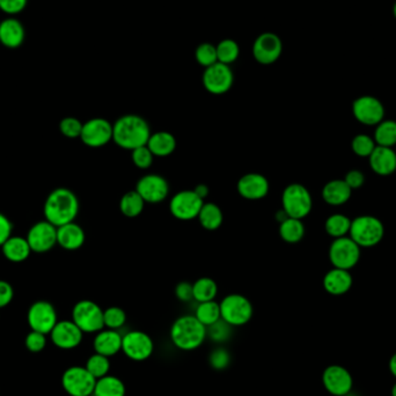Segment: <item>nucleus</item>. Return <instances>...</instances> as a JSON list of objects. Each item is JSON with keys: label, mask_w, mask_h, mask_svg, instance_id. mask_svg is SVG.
<instances>
[{"label": "nucleus", "mask_w": 396, "mask_h": 396, "mask_svg": "<svg viewBox=\"0 0 396 396\" xmlns=\"http://www.w3.org/2000/svg\"><path fill=\"white\" fill-rule=\"evenodd\" d=\"M151 133L149 122L140 115H123L113 123V142L130 152L146 145Z\"/></svg>", "instance_id": "1"}, {"label": "nucleus", "mask_w": 396, "mask_h": 396, "mask_svg": "<svg viewBox=\"0 0 396 396\" xmlns=\"http://www.w3.org/2000/svg\"><path fill=\"white\" fill-rule=\"evenodd\" d=\"M79 199L72 190L67 188H57L48 195L45 199V220L56 227L74 222L79 213Z\"/></svg>", "instance_id": "2"}, {"label": "nucleus", "mask_w": 396, "mask_h": 396, "mask_svg": "<svg viewBox=\"0 0 396 396\" xmlns=\"http://www.w3.org/2000/svg\"><path fill=\"white\" fill-rule=\"evenodd\" d=\"M170 340L174 345L183 351H192L204 343L208 333L206 327L195 315L177 317L170 327Z\"/></svg>", "instance_id": "3"}, {"label": "nucleus", "mask_w": 396, "mask_h": 396, "mask_svg": "<svg viewBox=\"0 0 396 396\" xmlns=\"http://www.w3.org/2000/svg\"><path fill=\"white\" fill-rule=\"evenodd\" d=\"M385 227L380 219L373 215H359L351 220L349 236L361 248H371L381 242Z\"/></svg>", "instance_id": "4"}, {"label": "nucleus", "mask_w": 396, "mask_h": 396, "mask_svg": "<svg viewBox=\"0 0 396 396\" xmlns=\"http://www.w3.org/2000/svg\"><path fill=\"white\" fill-rule=\"evenodd\" d=\"M281 208L288 217L302 220L312 212V195L302 184H288L281 192Z\"/></svg>", "instance_id": "5"}, {"label": "nucleus", "mask_w": 396, "mask_h": 396, "mask_svg": "<svg viewBox=\"0 0 396 396\" xmlns=\"http://www.w3.org/2000/svg\"><path fill=\"white\" fill-rule=\"evenodd\" d=\"M222 319L229 326H245L253 319L254 306L249 299L240 293H231L219 302Z\"/></svg>", "instance_id": "6"}, {"label": "nucleus", "mask_w": 396, "mask_h": 396, "mask_svg": "<svg viewBox=\"0 0 396 396\" xmlns=\"http://www.w3.org/2000/svg\"><path fill=\"white\" fill-rule=\"evenodd\" d=\"M72 321L83 333H99L104 329V309L92 300H80L72 309Z\"/></svg>", "instance_id": "7"}, {"label": "nucleus", "mask_w": 396, "mask_h": 396, "mask_svg": "<svg viewBox=\"0 0 396 396\" xmlns=\"http://www.w3.org/2000/svg\"><path fill=\"white\" fill-rule=\"evenodd\" d=\"M361 249L350 236L333 239L328 251L330 263L333 267L350 271L361 260Z\"/></svg>", "instance_id": "8"}, {"label": "nucleus", "mask_w": 396, "mask_h": 396, "mask_svg": "<svg viewBox=\"0 0 396 396\" xmlns=\"http://www.w3.org/2000/svg\"><path fill=\"white\" fill-rule=\"evenodd\" d=\"M203 204L204 199H201L194 190L184 189L170 197V215L181 222H190L197 219Z\"/></svg>", "instance_id": "9"}, {"label": "nucleus", "mask_w": 396, "mask_h": 396, "mask_svg": "<svg viewBox=\"0 0 396 396\" xmlns=\"http://www.w3.org/2000/svg\"><path fill=\"white\" fill-rule=\"evenodd\" d=\"M97 379L83 366H72L64 372L63 388L69 396H92Z\"/></svg>", "instance_id": "10"}, {"label": "nucleus", "mask_w": 396, "mask_h": 396, "mask_svg": "<svg viewBox=\"0 0 396 396\" xmlns=\"http://www.w3.org/2000/svg\"><path fill=\"white\" fill-rule=\"evenodd\" d=\"M201 83L208 93L222 95L232 88L234 83V73L231 66L217 62L204 69Z\"/></svg>", "instance_id": "11"}, {"label": "nucleus", "mask_w": 396, "mask_h": 396, "mask_svg": "<svg viewBox=\"0 0 396 396\" xmlns=\"http://www.w3.org/2000/svg\"><path fill=\"white\" fill-rule=\"evenodd\" d=\"M135 190L142 196L145 203L158 204L168 198L170 187L165 177L159 174L149 173L142 175L137 181Z\"/></svg>", "instance_id": "12"}, {"label": "nucleus", "mask_w": 396, "mask_h": 396, "mask_svg": "<svg viewBox=\"0 0 396 396\" xmlns=\"http://www.w3.org/2000/svg\"><path fill=\"white\" fill-rule=\"evenodd\" d=\"M122 351L131 361H146L154 351L152 337L142 330H131L123 335Z\"/></svg>", "instance_id": "13"}, {"label": "nucleus", "mask_w": 396, "mask_h": 396, "mask_svg": "<svg viewBox=\"0 0 396 396\" xmlns=\"http://www.w3.org/2000/svg\"><path fill=\"white\" fill-rule=\"evenodd\" d=\"M80 139L92 149L104 147L113 140V123L106 118H90L83 123Z\"/></svg>", "instance_id": "14"}, {"label": "nucleus", "mask_w": 396, "mask_h": 396, "mask_svg": "<svg viewBox=\"0 0 396 396\" xmlns=\"http://www.w3.org/2000/svg\"><path fill=\"white\" fill-rule=\"evenodd\" d=\"M27 321L31 330L48 335L58 322V319L52 304L38 300L28 309Z\"/></svg>", "instance_id": "15"}, {"label": "nucleus", "mask_w": 396, "mask_h": 396, "mask_svg": "<svg viewBox=\"0 0 396 396\" xmlns=\"http://www.w3.org/2000/svg\"><path fill=\"white\" fill-rule=\"evenodd\" d=\"M352 114L361 124L377 126L385 117V108L381 101L374 97L364 95L352 104Z\"/></svg>", "instance_id": "16"}, {"label": "nucleus", "mask_w": 396, "mask_h": 396, "mask_svg": "<svg viewBox=\"0 0 396 396\" xmlns=\"http://www.w3.org/2000/svg\"><path fill=\"white\" fill-rule=\"evenodd\" d=\"M322 383L327 392L333 396H345L354 388V378L340 365H329L322 373Z\"/></svg>", "instance_id": "17"}, {"label": "nucleus", "mask_w": 396, "mask_h": 396, "mask_svg": "<svg viewBox=\"0 0 396 396\" xmlns=\"http://www.w3.org/2000/svg\"><path fill=\"white\" fill-rule=\"evenodd\" d=\"M283 52V42L274 33L258 35L253 44V56L262 65H271L277 62Z\"/></svg>", "instance_id": "18"}, {"label": "nucleus", "mask_w": 396, "mask_h": 396, "mask_svg": "<svg viewBox=\"0 0 396 396\" xmlns=\"http://www.w3.org/2000/svg\"><path fill=\"white\" fill-rule=\"evenodd\" d=\"M26 239L31 251L47 253L57 245V227L48 220L36 222L28 231Z\"/></svg>", "instance_id": "19"}, {"label": "nucleus", "mask_w": 396, "mask_h": 396, "mask_svg": "<svg viewBox=\"0 0 396 396\" xmlns=\"http://www.w3.org/2000/svg\"><path fill=\"white\" fill-rule=\"evenodd\" d=\"M236 190L247 201H261L269 194L270 183L263 174L251 172L240 177L236 183Z\"/></svg>", "instance_id": "20"}, {"label": "nucleus", "mask_w": 396, "mask_h": 396, "mask_svg": "<svg viewBox=\"0 0 396 396\" xmlns=\"http://www.w3.org/2000/svg\"><path fill=\"white\" fill-rule=\"evenodd\" d=\"M49 335L52 343L63 350H71L79 347L83 337V331L72 320L58 321Z\"/></svg>", "instance_id": "21"}, {"label": "nucleus", "mask_w": 396, "mask_h": 396, "mask_svg": "<svg viewBox=\"0 0 396 396\" xmlns=\"http://www.w3.org/2000/svg\"><path fill=\"white\" fill-rule=\"evenodd\" d=\"M368 159L372 170L380 176H388L395 173L396 151L392 147L377 145L371 156H368Z\"/></svg>", "instance_id": "22"}, {"label": "nucleus", "mask_w": 396, "mask_h": 396, "mask_svg": "<svg viewBox=\"0 0 396 396\" xmlns=\"http://www.w3.org/2000/svg\"><path fill=\"white\" fill-rule=\"evenodd\" d=\"M26 31L24 24L15 17H7L0 22V43L8 49H17L24 44Z\"/></svg>", "instance_id": "23"}, {"label": "nucleus", "mask_w": 396, "mask_h": 396, "mask_svg": "<svg viewBox=\"0 0 396 396\" xmlns=\"http://www.w3.org/2000/svg\"><path fill=\"white\" fill-rule=\"evenodd\" d=\"M354 278L350 271L333 267L323 277V288L329 295H343L350 291Z\"/></svg>", "instance_id": "24"}, {"label": "nucleus", "mask_w": 396, "mask_h": 396, "mask_svg": "<svg viewBox=\"0 0 396 396\" xmlns=\"http://www.w3.org/2000/svg\"><path fill=\"white\" fill-rule=\"evenodd\" d=\"M86 240L81 226L72 222L57 227V245L65 250L80 249Z\"/></svg>", "instance_id": "25"}, {"label": "nucleus", "mask_w": 396, "mask_h": 396, "mask_svg": "<svg viewBox=\"0 0 396 396\" xmlns=\"http://www.w3.org/2000/svg\"><path fill=\"white\" fill-rule=\"evenodd\" d=\"M123 336L118 330L102 329L94 337L93 347L97 354H104L106 357H113L122 351Z\"/></svg>", "instance_id": "26"}, {"label": "nucleus", "mask_w": 396, "mask_h": 396, "mask_svg": "<svg viewBox=\"0 0 396 396\" xmlns=\"http://www.w3.org/2000/svg\"><path fill=\"white\" fill-rule=\"evenodd\" d=\"M146 146L158 158H166L175 152L177 142L175 135L168 131L152 132Z\"/></svg>", "instance_id": "27"}, {"label": "nucleus", "mask_w": 396, "mask_h": 396, "mask_svg": "<svg viewBox=\"0 0 396 396\" xmlns=\"http://www.w3.org/2000/svg\"><path fill=\"white\" fill-rule=\"evenodd\" d=\"M352 190L344 180H331L322 189L323 201L331 206H340L351 198Z\"/></svg>", "instance_id": "28"}, {"label": "nucleus", "mask_w": 396, "mask_h": 396, "mask_svg": "<svg viewBox=\"0 0 396 396\" xmlns=\"http://www.w3.org/2000/svg\"><path fill=\"white\" fill-rule=\"evenodd\" d=\"M1 251L7 260L13 263H21L27 260L31 249L27 239L24 236H10L1 246Z\"/></svg>", "instance_id": "29"}, {"label": "nucleus", "mask_w": 396, "mask_h": 396, "mask_svg": "<svg viewBox=\"0 0 396 396\" xmlns=\"http://www.w3.org/2000/svg\"><path fill=\"white\" fill-rule=\"evenodd\" d=\"M198 222L206 231H217L224 222V213L219 205L213 201H204L198 213Z\"/></svg>", "instance_id": "30"}, {"label": "nucleus", "mask_w": 396, "mask_h": 396, "mask_svg": "<svg viewBox=\"0 0 396 396\" xmlns=\"http://www.w3.org/2000/svg\"><path fill=\"white\" fill-rule=\"evenodd\" d=\"M278 233L284 242L295 245L304 239L306 229L302 219L291 218L288 217L281 222L278 227Z\"/></svg>", "instance_id": "31"}, {"label": "nucleus", "mask_w": 396, "mask_h": 396, "mask_svg": "<svg viewBox=\"0 0 396 396\" xmlns=\"http://www.w3.org/2000/svg\"><path fill=\"white\" fill-rule=\"evenodd\" d=\"M124 382L114 375H106L97 379L93 396H125Z\"/></svg>", "instance_id": "32"}, {"label": "nucleus", "mask_w": 396, "mask_h": 396, "mask_svg": "<svg viewBox=\"0 0 396 396\" xmlns=\"http://www.w3.org/2000/svg\"><path fill=\"white\" fill-rule=\"evenodd\" d=\"M145 201L135 190L125 192L119 199V211L126 218H137L145 208Z\"/></svg>", "instance_id": "33"}, {"label": "nucleus", "mask_w": 396, "mask_h": 396, "mask_svg": "<svg viewBox=\"0 0 396 396\" xmlns=\"http://www.w3.org/2000/svg\"><path fill=\"white\" fill-rule=\"evenodd\" d=\"M194 300L197 302L215 300L218 295V284L210 277H201L192 283Z\"/></svg>", "instance_id": "34"}, {"label": "nucleus", "mask_w": 396, "mask_h": 396, "mask_svg": "<svg viewBox=\"0 0 396 396\" xmlns=\"http://www.w3.org/2000/svg\"><path fill=\"white\" fill-rule=\"evenodd\" d=\"M351 227V219L342 213H333L327 218L324 229L327 234L333 239H338L349 236Z\"/></svg>", "instance_id": "35"}, {"label": "nucleus", "mask_w": 396, "mask_h": 396, "mask_svg": "<svg viewBox=\"0 0 396 396\" xmlns=\"http://www.w3.org/2000/svg\"><path fill=\"white\" fill-rule=\"evenodd\" d=\"M375 144L378 146H385V147H394L396 146V122L388 119V121L380 122L375 126L374 131Z\"/></svg>", "instance_id": "36"}, {"label": "nucleus", "mask_w": 396, "mask_h": 396, "mask_svg": "<svg viewBox=\"0 0 396 396\" xmlns=\"http://www.w3.org/2000/svg\"><path fill=\"white\" fill-rule=\"evenodd\" d=\"M194 315L205 327L211 326L213 323L217 322L218 320L222 319L219 302H215V300L198 302L197 307L195 309Z\"/></svg>", "instance_id": "37"}, {"label": "nucleus", "mask_w": 396, "mask_h": 396, "mask_svg": "<svg viewBox=\"0 0 396 396\" xmlns=\"http://www.w3.org/2000/svg\"><path fill=\"white\" fill-rule=\"evenodd\" d=\"M215 48H217V57H218L219 63L231 65L232 63L236 62V59L239 58V44L232 38L222 40V41L219 42Z\"/></svg>", "instance_id": "38"}, {"label": "nucleus", "mask_w": 396, "mask_h": 396, "mask_svg": "<svg viewBox=\"0 0 396 396\" xmlns=\"http://www.w3.org/2000/svg\"><path fill=\"white\" fill-rule=\"evenodd\" d=\"M85 368L97 380V379L108 375L110 371V361H109V357L95 352L87 359Z\"/></svg>", "instance_id": "39"}, {"label": "nucleus", "mask_w": 396, "mask_h": 396, "mask_svg": "<svg viewBox=\"0 0 396 396\" xmlns=\"http://www.w3.org/2000/svg\"><path fill=\"white\" fill-rule=\"evenodd\" d=\"M104 328L118 330L126 322V313L124 309L117 306H110L104 309Z\"/></svg>", "instance_id": "40"}, {"label": "nucleus", "mask_w": 396, "mask_h": 396, "mask_svg": "<svg viewBox=\"0 0 396 396\" xmlns=\"http://www.w3.org/2000/svg\"><path fill=\"white\" fill-rule=\"evenodd\" d=\"M232 328L233 327L229 326V323L220 319L211 326L206 327V333L212 342L224 343V342H227L232 335Z\"/></svg>", "instance_id": "41"}, {"label": "nucleus", "mask_w": 396, "mask_h": 396, "mask_svg": "<svg viewBox=\"0 0 396 396\" xmlns=\"http://www.w3.org/2000/svg\"><path fill=\"white\" fill-rule=\"evenodd\" d=\"M377 147L374 139L368 135H357L351 142V149L361 158H368Z\"/></svg>", "instance_id": "42"}, {"label": "nucleus", "mask_w": 396, "mask_h": 396, "mask_svg": "<svg viewBox=\"0 0 396 396\" xmlns=\"http://www.w3.org/2000/svg\"><path fill=\"white\" fill-rule=\"evenodd\" d=\"M195 58L197 60L198 64L205 69L208 66L213 65L218 62L215 45L211 44V43H201V44L198 45L196 51H195Z\"/></svg>", "instance_id": "43"}, {"label": "nucleus", "mask_w": 396, "mask_h": 396, "mask_svg": "<svg viewBox=\"0 0 396 396\" xmlns=\"http://www.w3.org/2000/svg\"><path fill=\"white\" fill-rule=\"evenodd\" d=\"M156 156H153L147 146H140L138 149L131 151L132 163L139 170H149L152 166Z\"/></svg>", "instance_id": "44"}, {"label": "nucleus", "mask_w": 396, "mask_h": 396, "mask_svg": "<svg viewBox=\"0 0 396 396\" xmlns=\"http://www.w3.org/2000/svg\"><path fill=\"white\" fill-rule=\"evenodd\" d=\"M208 364L215 371H224L231 364V354L225 347H215L208 356Z\"/></svg>", "instance_id": "45"}, {"label": "nucleus", "mask_w": 396, "mask_h": 396, "mask_svg": "<svg viewBox=\"0 0 396 396\" xmlns=\"http://www.w3.org/2000/svg\"><path fill=\"white\" fill-rule=\"evenodd\" d=\"M83 124V123H81L78 118L69 116V117L63 118L60 121L59 130L62 132V135H65L67 138H80Z\"/></svg>", "instance_id": "46"}, {"label": "nucleus", "mask_w": 396, "mask_h": 396, "mask_svg": "<svg viewBox=\"0 0 396 396\" xmlns=\"http://www.w3.org/2000/svg\"><path fill=\"white\" fill-rule=\"evenodd\" d=\"M24 344L31 352L38 354V352L43 351V349L47 347V337H45L44 333L31 330V333L26 336Z\"/></svg>", "instance_id": "47"}, {"label": "nucleus", "mask_w": 396, "mask_h": 396, "mask_svg": "<svg viewBox=\"0 0 396 396\" xmlns=\"http://www.w3.org/2000/svg\"><path fill=\"white\" fill-rule=\"evenodd\" d=\"M28 0H0V10L7 15H17L27 7Z\"/></svg>", "instance_id": "48"}, {"label": "nucleus", "mask_w": 396, "mask_h": 396, "mask_svg": "<svg viewBox=\"0 0 396 396\" xmlns=\"http://www.w3.org/2000/svg\"><path fill=\"white\" fill-rule=\"evenodd\" d=\"M175 297L182 302H189L191 300H194L192 284L189 283V281H180L175 286Z\"/></svg>", "instance_id": "49"}, {"label": "nucleus", "mask_w": 396, "mask_h": 396, "mask_svg": "<svg viewBox=\"0 0 396 396\" xmlns=\"http://www.w3.org/2000/svg\"><path fill=\"white\" fill-rule=\"evenodd\" d=\"M344 181L350 187L351 190H356V189H361L364 185L365 175L361 173V170H349L344 177Z\"/></svg>", "instance_id": "50"}, {"label": "nucleus", "mask_w": 396, "mask_h": 396, "mask_svg": "<svg viewBox=\"0 0 396 396\" xmlns=\"http://www.w3.org/2000/svg\"><path fill=\"white\" fill-rule=\"evenodd\" d=\"M14 291L12 285L6 281L0 279V308L10 305L13 300Z\"/></svg>", "instance_id": "51"}, {"label": "nucleus", "mask_w": 396, "mask_h": 396, "mask_svg": "<svg viewBox=\"0 0 396 396\" xmlns=\"http://www.w3.org/2000/svg\"><path fill=\"white\" fill-rule=\"evenodd\" d=\"M13 225L6 215L0 213V248L12 236Z\"/></svg>", "instance_id": "52"}, {"label": "nucleus", "mask_w": 396, "mask_h": 396, "mask_svg": "<svg viewBox=\"0 0 396 396\" xmlns=\"http://www.w3.org/2000/svg\"><path fill=\"white\" fill-rule=\"evenodd\" d=\"M192 190H194L201 199H205V198L208 197V194H210V189H208V185L204 183L197 184Z\"/></svg>", "instance_id": "53"}, {"label": "nucleus", "mask_w": 396, "mask_h": 396, "mask_svg": "<svg viewBox=\"0 0 396 396\" xmlns=\"http://www.w3.org/2000/svg\"><path fill=\"white\" fill-rule=\"evenodd\" d=\"M389 371L396 378V352L393 354L390 361H389Z\"/></svg>", "instance_id": "54"}, {"label": "nucleus", "mask_w": 396, "mask_h": 396, "mask_svg": "<svg viewBox=\"0 0 396 396\" xmlns=\"http://www.w3.org/2000/svg\"><path fill=\"white\" fill-rule=\"evenodd\" d=\"M288 218V215H286V212H285L283 208H281V210L276 213V220H277L279 224H281V222H284L285 219Z\"/></svg>", "instance_id": "55"}, {"label": "nucleus", "mask_w": 396, "mask_h": 396, "mask_svg": "<svg viewBox=\"0 0 396 396\" xmlns=\"http://www.w3.org/2000/svg\"><path fill=\"white\" fill-rule=\"evenodd\" d=\"M392 396H396V382L392 387Z\"/></svg>", "instance_id": "56"}, {"label": "nucleus", "mask_w": 396, "mask_h": 396, "mask_svg": "<svg viewBox=\"0 0 396 396\" xmlns=\"http://www.w3.org/2000/svg\"><path fill=\"white\" fill-rule=\"evenodd\" d=\"M393 12H394V17H395L396 19V3L395 5H394V8H393Z\"/></svg>", "instance_id": "57"}]
</instances>
